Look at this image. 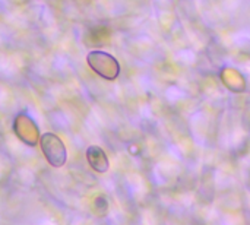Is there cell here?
Listing matches in <instances>:
<instances>
[{
  "mask_svg": "<svg viewBox=\"0 0 250 225\" xmlns=\"http://www.w3.org/2000/svg\"><path fill=\"white\" fill-rule=\"evenodd\" d=\"M13 132L23 143L35 146L40 142V129L34 119L26 113H19L13 120Z\"/></svg>",
  "mask_w": 250,
  "mask_h": 225,
  "instance_id": "3",
  "label": "cell"
},
{
  "mask_svg": "<svg viewBox=\"0 0 250 225\" xmlns=\"http://www.w3.org/2000/svg\"><path fill=\"white\" fill-rule=\"evenodd\" d=\"M86 161L89 164V167L97 171V173H107L108 168H110V161H108V157L107 154L104 152L103 148L97 146V145H92L88 148L86 151Z\"/></svg>",
  "mask_w": 250,
  "mask_h": 225,
  "instance_id": "4",
  "label": "cell"
},
{
  "mask_svg": "<svg viewBox=\"0 0 250 225\" xmlns=\"http://www.w3.org/2000/svg\"><path fill=\"white\" fill-rule=\"evenodd\" d=\"M40 146H41V151H42L47 163L51 167L60 168L66 164L67 151H66L63 141L56 133L47 132L42 136H40Z\"/></svg>",
  "mask_w": 250,
  "mask_h": 225,
  "instance_id": "2",
  "label": "cell"
},
{
  "mask_svg": "<svg viewBox=\"0 0 250 225\" xmlns=\"http://www.w3.org/2000/svg\"><path fill=\"white\" fill-rule=\"evenodd\" d=\"M86 61H88L89 67L98 76H101L107 81L117 79V76L120 73V64L116 60V57H113L110 53H105L101 50H94L86 56Z\"/></svg>",
  "mask_w": 250,
  "mask_h": 225,
  "instance_id": "1",
  "label": "cell"
},
{
  "mask_svg": "<svg viewBox=\"0 0 250 225\" xmlns=\"http://www.w3.org/2000/svg\"><path fill=\"white\" fill-rule=\"evenodd\" d=\"M221 81L233 92H243L246 89V79L234 67H224L221 70Z\"/></svg>",
  "mask_w": 250,
  "mask_h": 225,
  "instance_id": "5",
  "label": "cell"
}]
</instances>
